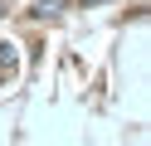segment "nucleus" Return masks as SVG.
<instances>
[{
    "label": "nucleus",
    "mask_w": 151,
    "mask_h": 146,
    "mask_svg": "<svg viewBox=\"0 0 151 146\" xmlns=\"http://www.w3.org/2000/svg\"><path fill=\"white\" fill-rule=\"evenodd\" d=\"M0 19H5V0H0Z\"/></svg>",
    "instance_id": "obj_1"
},
{
    "label": "nucleus",
    "mask_w": 151,
    "mask_h": 146,
    "mask_svg": "<svg viewBox=\"0 0 151 146\" xmlns=\"http://www.w3.org/2000/svg\"><path fill=\"white\" fill-rule=\"evenodd\" d=\"M83 5H102V0H83Z\"/></svg>",
    "instance_id": "obj_2"
}]
</instances>
